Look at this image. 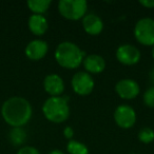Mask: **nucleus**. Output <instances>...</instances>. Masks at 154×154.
<instances>
[{
	"label": "nucleus",
	"instance_id": "f3484780",
	"mask_svg": "<svg viewBox=\"0 0 154 154\" xmlns=\"http://www.w3.org/2000/svg\"><path fill=\"white\" fill-rule=\"evenodd\" d=\"M66 151L69 154H89V149L85 143L78 140H69L66 145Z\"/></svg>",
	"mask_w": 154,
	"mask_h": 154
},
{
	"label": "nucleus",
	"instance_id": "393cba45",
	"mask_svg": "<svg viewBox=\"0 0 154 154\" xmlns=\"http://www.w3.org/2000/svg\"><path fill=\"white\" fill-rule=\"evenodd\" d=\"M152 57H153V59H154V45H153V48H152Z\"/></svg>",
	"mask_w": 154,
	"mask_h": 154
},
{
	"label": "nucleus",
	"instance_id": "dca6fc26",
	"mask_svg": "<svg viewBox=\"0 0 154 154\" xmlns=\"http://www.w3.org/2000/svg\"><path fill=\"white\" fill-rule=\"evenodd\" d=\"M9 137L14 146H20L26 140V132L22 128H13L10 131Z\"/></svg>",
	"mask_w": 154,
	"mask_h": 154
},
{
	"label": "nucleus",
	"instance_id": "f257e3e1",
	"mask_svg": "<svg viewBox=\"0 0 154 154\" xmlns=\"http://www.w3.org/2000/svg\"><path fill=\"white\" fill-rule=\"evenodd\" d=\"M33 109L28 99L14 96L7 99L1 107V115L5 122L13 128H22L30 122Z\"/></svg>",
	"mask_w": 154,
	"mask_h": 154
},
{
	"label": "nucleus",
	"instance_id": "0eeeda50",
	"mask_svg": "<svg viewBox=\"0 0 154 154\" xmlns=\"http://www.w3.org/2000/svg\"><path fill=\"white\" fill-rule=\"evenodd\" d=\"M113 116L116 125L122 129H130L136 122V112L129 105L118 106Z\"/></svg>",
	"mask_w": 154,
	"mask_h": 154
},
{
	"label": "nucleus",
	"instance_id": "4be33fe9",
	"mask_svg": "<svg viewBox=\"0 0 154 154\" xmlns=\"http://www.w3.org/2000/svg\"><path fill=\"white\" fill-rule=\"evenodd\" d=\"M139 5L146 9H154V0H141L139 1Z\"/></svg>",
	"mask_w": 154,
	"mask_h": 154
},
{
	"label": "nucleus",
	"instance_id": "6e6552de",
	"mask_svg": "<svg viewBox=\"0 0 154 154\" xmlns=\"http://www.w3.org/2000/svg\"><path fill=\"white\" fill-rule=\"evenodd\" d=\"M116 59L125 66H134L140 60V52L135 45H122L116 50Z\"/></svg>",
	"mask_w": 154,
	"mask_h": 154
},
{
	"label": "nucleus",
	"instance_id": "aec40b11",
	"mask_svg": "<svg viewBox=\"0 0 154 154\" xmlns=\"http://www.w3.org/2000/svg\"><path fill=\"white\" fill-rule=\"evenodd\" d=\"M17 154H40L39 151L36 148L32 147V146H24V147L20 148L18 150Z\"/></svg>",
	"mask_w": 154,
	"mask_h": 154
},
{
	"label": "nucleus",
	"instance_id": "423d86ee",
	"mask_svg": "<svg viewBox=\"0 0 154 154\" xmlns=\"http://www.w3.org/2000/svg\"><path fill=\"white\" fill-rule=\"evenodd\" d=\"M72 89L77 95L87 96L93 92L95 87V82L93 77L85 71H79L73 75L71 79Z\"/></svg>",
	"mask_w": 154,
	"mask_h": 154
},
{
	"label": "nucleus",
	"instance_id": "7ed1b4c3",
	"mask_svg": "<svg viewBox=\"0 0 154 154\" xmlns=\"http://www.w3.org/2000/svg\"><path fill=\"white\" fill-rule=\"evenodd\" d=\"M42 113L49 122L61 124L70 116V106L64 96L49 97L42 105Z\"/></svg>",
	"mask_w": 154,
	"mask_h": 154
},
{
	"label": "nucleus",
	"instance_id": "f03ea898",
	"mask_svg": "<svg viewBox=\"0 0 154 154\" xmlns=\"http://www.w3.org/2000/svg\"><path fill=\"white\" fill-rule=\"evenodd\" d=\"M86 53L77 45L71 41L59 43L55 50V59L60 66L68 70L77 69L82 63Z\"/></svg>",
	"mask_w": 154,
	"mask_h": 154
},
{
	"label": "nucleus",
	"instance_id": "b1692460",
	"mask_svg": "<svg viewBox=\"0 0 154 154\" xmlns=\"http://www.w3.org/2000/svg\"><path fill=\"white\" fill-rule=\"evenodd\" d=\"M151 80H152V82L154 84V69H153V71L151 72Z\"/></svg>",
	"mask_w": 154,
	"mask_h": 154
},
{
	"label": "nucleus",
	"instance_id": "20e7f679",
	"mask_svg": "<svg viewBox=\"0 0 154 154\" xmlns=\"http://www.w3.org/2000/svg\"><path fill=\"white\" fill-rule=\"evenodd\" d=\"M88 3L85 0H60L58 12L64 19L77 21L87 15Z\"/></svg>",
	"mask_w": 154,
	"mask_h": 154
},
{
	"label": "nucleus",
	"instance_id": "9b49d317",
	"mask_svg": "<svg viewBox=\"0 0 154 154\" xmlns=\"http://www.w3.org/2000/svg\"><path fill=\"white\" fill-rule=\"evenodd\" d=\"M43 88L50 97L61 96L64 91V82L58 74H49L43 80Z\"/></svg>",
	"mask_w": 154,
	"mask_h": 154
},
{
	"label": "nucleus",
	"instance_id": "5701e85b",
	"mask_svg": "<svg viewBox=\"0 0 154 154\" xmlns=\"http://www.w3.org/2000/svg\"><path fill=\"white\" fill-rule=\"evenodd\" d=\"M49 154H64L61 150H58V149H55V150H52Z\"/></svg>",
	"mask_w": 154,
	"mask_h": 154
},
{
	"label": "nucleus",
	"instance_id": "2eb2a0df",
	"mask_svg": "<svg viewBox=\"0 0 154 154\" xmlns=\"http://www.w3.org/2000/svg\"><path fill=\"white\" fill-rule=\"evenodd\" d=\"M51 0H29L28 7L33 14L43 15L51 5Z\"/></svg>",
	"mask_w": 154,
	"mask_h": 154
},
{
	"label": "nucleus",
	"instance_id": "a211bd4d",
	"mask_svg": "<svg viewBox=\"0 0 154 154\" xmlns=\"http://www.w3.org/2000/svg\"><path fill=\"white\" fill-rule=\"evenodd\" d=\"M138 137L139 141H141L143 143H151L154 140V130L150 127H143L139 130L138 132Z\"/></svg>",
	"mask_w": 154,
	"mask_h": 154
},
{
	"label": "nucleus",
	"instance_id": "1a4fd4ad",
	"mask_svg": "<svg viewBox=\"0 0 154 154\" xmlns=\"http://www.w3.org/2000/svg\"><path fill=\"white\" fill-rule=\"evenodd\" d=\"M115 91L122 99L130 100L138 96L140 88L135 80L130 79V78H124L117 82V84L115 85Z\"/></svg>",
	"mask_w": 154,
	"mask_h": 154
},
{
	"label": "nucleus",
	"instance_id": "6ab92c4d",
	"mask_svg": "<svg viewBox=\"0 0 154 154\" xmlns=\"http://www.w3.org/2000/svg\"><path fill=\"white\" fill-rule=\"evenodd\" d=\"M143 100L145 106H147L148 108H154V86L150 87L145 91Z\"/></svg>",
	"mask_w": 154,
	"mask_h": 154
},
{
	"label": "nucleus",
	"instance_id": "39448f33",
	"mask_svg": "<svg viewBox=\"0 0 154 154\" xmlns=\"http://www.w3.org/2000/svg\"><path fill=\"white\" fill-rule=\"evenodd\" d=\"M135 39L147 47L154 45V19L145 17L139 19L134 26Z\"/></svg>",
	"mask_w": 154,
	"mask_h": 154
},
{
	"label": "nucleus",
	"instance_id": "f8f14e48",
	"mask_svg": "<svg viewBox=\"0 0 154 154\" xmlns=\"http://www.w3.org/2000/svg\"><path fill=\"white\" fill-rule=\"evenodd\" d=\"M82 28L87 34L97 36L103 30V21L96 14H87L82 18Z\"/></svg>",
	"mask_w": 154,
	"mask_h": 154
},
{
	"label": "nucleus",
	"instance_id": "9d476101",
	"mask_svg": "<svg viewBox=\"0 0 154 154\" xmlns=\"http://www.w3.org/2000/svg\"><path fill=\"white\" fill-rule=\"evenodd\" d=\"M48 51H49V45L47 41L42 39H34L26 45L24 53L29 59L33 61H38L47 55Z\"/></svg>",
	"mask_w": 154,
	"mask_h": 154
},
{
	"label": "nucleus",
	"instance_id": "4468645a",
	"mask_svg": "<svg viewBox=\"0 0 154 154\" xmlns=\"http://www.w3.org/2000/svg\"><path fill=\"white\" fill-rule=\"evenodd\" d=\"M28 26L29 30L35 36H42V35H45V32L48 31V28H49L47 18L43 15H36V14H32L30 16Z\"/></svg>",
	"mask_w": 154,
	"mask_h": 154
},
{
	"label": "nucleus",
	"instance_id": "412c9836",
	"mask_svg": "<svg viewBox=\"0 0 154 154\" xmlns=\"http://www.w3.org/2000/svg\"><path fill=\"white\" fill-rule=\"evenodd\" d=\"M63 135L66 139L72 140L73 136H74V130L72 129V127H69V126L66 127V128L63 129Z\"/></svg>",
	"mask_w": 154,
	"mask_h": 154
},
{
	"label": "nucleus",
	"instance_id": "ddd939ff",
	"mask_svg": "<svg viewBox=\"0 0 154 154\" xmlns=\"http://www.w3.org/2000/svg\"><path fill=\"white\" fill-rule=\"evenodd\" d=\"M85 68V72L89 74H99L103 72L106 69V60L103 57L97 54H90L86 55L84 61H82Z\"/></svg>",
	"mask_w": 154,
	"mask_h": 154
}]
</instances>
